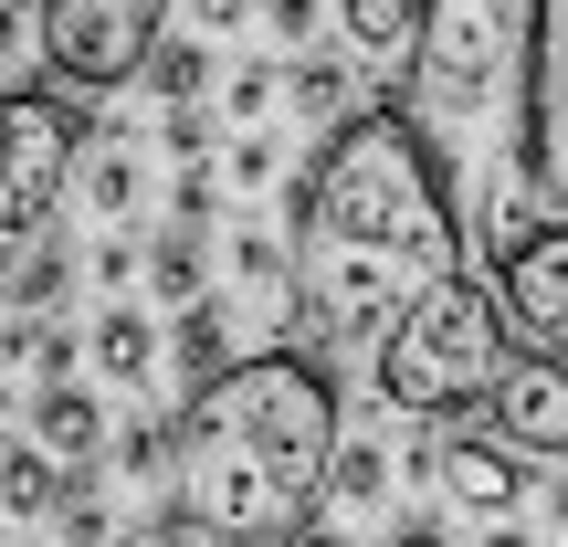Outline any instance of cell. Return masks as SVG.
Returning a JSON list of instances; mask_svg holds the SVG:
<instances>
[{"label": "cell", "instance_id": "16", "mask_svg": "<svg viewBox=\"0 0 568 547\" xmlns=\"http://www.w3.org/2000/svg\"><path fill=\"white\" fill-rule=\"evenodd\" d=\"M326 495H337V506H379V495H389V453L347 432V443H337V474H326Z\"/></svg>", "mask_w": 568, "mask_h": 547}, {"label": "cell", "instance_id": "12", "mask_svg": "<svg viewBox=\"0 0 568 547\" xmlns=\"http://www.w3.org/2000/svg\"><path fill=\"white\" fill-rule=\"evenodd\" d=\"M84 347H95V379H116V389H148V379H159V326H148L138 305H105Z\"/></svg>", "mask_w": 568, "mask_h": 547}, {"label": "cell", "instance_id": "18", "mask_svg": "<svg viewBox=\"0 0 568 547\" xmlns=\"http://www.w3.org/2000/svg\"><path fill=\"white\" fill-rule=\"evenodd\" d=\"M63 274H74V253H63V243H42L32 264L11 274V316H53V305H63Z\"/></svg>", "mask_w": 568, "mask_h": 547}, {"label": "cell", "instance_id": "25", "mask_svg": "<svg viewBox=\"0 0 568 547\" xmlns=\"http://www.w3.org/2000/svg\"><path fill=\"white\" fill-rule=\"evenodd\" d=\"M379 547H453V527H443L432 506H410V516H389V537H379Z\"/></svg>", "mask_w": 568, "mask_h": 547}, {"label": "cell", "instance_id": "2", "mask_svg": "<svg viewBox=\"0 0 568 547\" xmlns=\"http://www.w3.org/2000/svg\"><path fill=\"white\" fill-rule=\"evenodd\" d=\"M337 379L305 347H253L190 389L169 432V537L201 527L211 547H274L326 506L337 474Z\"/></svg>", "mask_w": 568, "mask_h": 547}, {"label": "cell", "instance_id": "21", "mask_svg": "<svg viewBox=\"0 0 568 547\" xmlns=\"http://www.w3.org/2000/svg\"><path fill=\"white\" fill-rule=\"evenodd\" d=\"M53 527H63V547H105V506H95V485H63V506H53Z\"/></svg>", "mask_w": 568, "mask_h": 547}, {"label": "cell", "instance_id": "9", "mask_svg": "<svg viewBox=\"0 0 568 547\" xmlns=\"http://www.w3.org/2000/svg\"><path fill=\"white\" fill-rule=\"evenodd\" d=\"M485 422H495V443L568 464V368H548V358H506V379H495Z\"/></svg>", "mask_w": 568, "mask_h": 547}, {"label": "cell", "instance_id": "27", "mask_svg": "<svg viewBox=\"0 0 568 547\" xmlns=\"http://www.w3.org/2000/svg\"><path fill=\"white\" fill-rule=\"evenodd\" d=\"M222 105H232V117H264V105H274V74H264V63H243V74L222 84Z\"/></svg>", "mask_w": 568, "mask_h": 547}, {"label": "cell", "instance_id": "14", "mask_svg": "<svg viewBox=\"0 0 568 547\" xmlns=\"http://www.w3.org/2000/svg\"><path fill=\"white\" fill-rule=\"evenodd\" d=\"M180 358H190V389L232 368V316H222V295H201V305L180 316Z\"/></svg>", "mask_w": 568, "mask_h": 547}, {"label": "cell", "instance_id": "8", "mask_svg": "<svg viewBox=\"0 0 568 547\" xmlns=\"http://www.w3.org/2000/svg\"><path fill=\"white\" fill-rule=\"evenodd\" d=\"M432 495H453L474 516H516L537 495V464L495 432H453V443H432Z\"/></svg>", "mask_w": 568, "mask_h": 547}, {"label": "cell", "instance_id": "24", "mask_svg": "<svg viewBox=\"0 0 568 547\" xmlns=\"http://www.w3.org/2000/svg\"><path fill=\"white\" fill-rule=\"evenodd\" d=\"M159 138H169V159H180V169L211 159V117H201V105H190V117H159Z\"/></svg>", "mask_w": 568, "mask_h": 547}, {"label": "cell", "instance_id": "11", "mask_svg": "<svg viewBox=\"0 0 568 547\" xmlns=\"http://www.w3.org/2000/svg\"><path fill=\"white\" fill-rule=\"evenodd\" d=\"M337 11H347V53H358V63H410L432 0H337Z\"/></svg>", "mask_w": 568, "mask_h": 547}, {"label": "cell", "instance_id": "5", "mask_svg": "<svg viewBox=\"0 0 568 547\" xmlns=\"http://www.w3.org/2000/svg\"><path fill=\"white\" fill-rule=\"evenodd\" d=\"M169 42V0H42V63L63 95H126Z\"/></svg>", "mask_w": 568, "mask_h": 547}, {"label": "cell", "instance_id": "28", "mask_svg": "<svg viewBox=\"0 0 568 547\" xmlns=\"http://www.w3.org/2000/svg\"><path fill=\"white\" fill-rule=\"evenodd\" d=\"M264 32L274 42H305V32H316V0H264Z\"/></svg>", "mask_w": 568, "mask_h": 547}, {"label": "cell", "instance_id": "10", "mask_svg": "<svg viewBox=\"0 0 568 547\" xmlns=\"http://www.w3.org/2000/svg\"><path fill=\"white\" fill-rule=\"evenodd\" d=\"M32 443L53 453L63 474H95V443H105V411H95V389H84V379H53V389H32Z\"/></svg>", "mask_w": 568, "mask_h": 547}, {"label": "cell", "instance_id": "20", "mask_svg": "<svg viewBox=\"0 0 568 547\" xmlns=\"http://www.w3.org/2000/svg\"><path fill=\"white\" fill-rule=\"evenodd\" d=\"M148 274H159V295L180 305V316H190V305H201V243H180V232H169V243L148 253Z\"/></svg>", "mask_w": 568, "mask_h": 547}, {"label": "cell", "instance_id": "6", "mask_svg": "<svg viewBox=\"0 0 568 547\" xmlns=\"http://www.w3.org/2000/svg\"><path fill=\"white\" fill-rule=\"evenodd\" d=\"M74 159H84V126L63 117L53 95L11 84V95H0V274H11L21 243H42V222H53Z\"/></svg>", "mask_w": 568, "mask_h": 547}, {"label": "cell", "instance_id": "3", "mask_svg": "<svg viewBox=\"0 0 568 547\" xmlns=\"http://www.w3.org/2000/svg\"><path fill=\"white\" fill-rule=\"evenodd\" d=\"M537 53H548V0H432L400 63V117L422 126L443 190L495 253L527 243L516 211L537 190Z\"/></svg>", "mask_w": 568, "mask_h": 547}, {"label": "cell", "instance_id": "15", "mask_svg": "<svg viewBox=\"0 0 568 547\" xmlns=\"http://www.w3.org/2000/svg\"><path fill=\"white\" fill-rule=\"evenodd\" d=\"M148 84H159V105H169V117H190V105H201V84H211V53H201V42H159Z\"/></svg>", "mask_w": 568, "mask_h": 547}, {"label": "cell", "instance_id": "7", "mask_svg": "<svg viewBox=\"0 0 568 547\" xmlns=\"http://www.w3.org/2000/svg\"><path fill=\"white\" fill-rule=\"evenodd\" d=\"M495 305H506V326L527 337V358L568 368V222L527 232L516 253H495Z\"/></svg>", "mask_w": 568, "mask_h": 547}, {"label": "cell", "instance_id": "30", "mask_svg": "<svg viewBox=\"0 0 568 547\" xmlns=\"http://www.w3.org/2000/svg\"><path fill=\"white\" fill-rule=\"evenodd\" d=\"M274 547H347V537H337V527H326V516H305V527H284Z\"/></svg>", "mask_w": 568, "mask_h": 547}, {"label": "cell", "instance_id": "26", "mask_svg": "<svg viewBox=\"0 0 568 547\" xmlns=\"http://www.w3.org/2000/svg\"><path fill=\"white\" fill-rule=\"evenodd\" d=\"M201 32H243V21H264V0H180Z\"/></svg>", "mask_w": 568, "mask_h": 547}, {"label": "cell", "instance_id": "29", "mask_svg": "<svg viewBox=\"0 0 568 547\" xmlns=\"http://www.w3.org/2000/svg\"><path fill=\"white\" fill-rule=\"evenodd\" d=\"M232 180L264 190V180H274V138H243V148H232Z\"/></svg>", "mask_w": 568, "mask_h": 547}, {"label": "cell", "instance_id": "23", "mask_svg": "<svg viewBox=\"0 0 568 547\" xmlns=\"http://www.w3.org/2000/svg\"><path fill=\"white\" fill-rule=\"evenodd\" d=\"M169 432H180V422H138V432L116 443V464H126V474H169Z\"/></svg>", "mask_w": 568, "mask_h": 547}, {"label": "cell", "instance_id": "17", "mask_svg": "<svg viewBox=\"0 0 568 547\" xmlns=\"http://www.w3.org/2000/svg\"><path fill=\"white\" fill-rule=\"evenodd\" d=\"M284 95H295V117H358V95H347V63H295L284 74Z\"/></svg>", "mask_w": 568, "mask_h": 547}, {"label": "cell", "instance_id": "31", "mask_svg": "<svg viewBox=\"0 0 568 547\" xmlns=\"http://www.w3.org/2000/svg\"><path fill=\"white\" fill-rule=\"evenodd\" d=\"M485 547H537V537L516 527V516H495V527H485Z\"/></svg>", "mask_w": 568, "mask_h": 547}, {"label": "cell", "instance_id": "13", "mask_svg": "<svg viewBox=\"0 0 568 547\" xmlns=\"http://www.w3.org/2000/svg\"><path fill=\"white\" fill-rule=\"evenodd\" d=\"M63 485H74V474H63L42 443H11V453H0V516H11V527L53 516V506H63Z\"/></svg>", "mask_w": 568, "mask_h": 547}, {"label": "cell", "instance_id": "33", "mask_svg": "<svg viewBox=\"0 0 568 547\" xmlns=\"http://www.w3.org/2000/svg\"><path fill=\"white\" fill-rule=\"evenodd\" d=\"M148 547H180V537H148Z\"/></svg>", "mask_w": 568, "mask_h": 547}, {"label": "cell", "instance_id": "32", "mask_svg": "<svg viewBox=\"0 0 568 547\" xmlns=\"http://www.w3.org/2000/svg\"><path fill=\"white\" fill-rule=\"evenodd\" d=\"M548 516H558V527H568V474H558V485H548Z\"/></svg>", "mask_w": 568, "mask_h": 547}, {"label": "cell", "instance_id": "19", "mask_svg": "<svg viewBox=\"0 0 568 547\" xmlns=\"http://www.w3.org/2000/svg\"><path fill=\"white\" fill-rule=\"evenodd\" d=\"M84 190H95V211H105V222H116V211L138 201V159H126V148H116V126H105V148H95V159H84Z\"/></svg>", "mask_w": 568, "mask_h": 547}, {"label": "cell", "instance_id": "1", "mask_svg": "<svg viewBox=\"0 0 568 547\" xmlns=\"http://www.w3.org/2000/svg\"><path fill=\"white\" fill-rule=\"evenodd\" d=\"M284 243H295V305L284 316H295L305 358L337 337H368L410 295L464 274V201L443 190L400 95H368L347 126H326L316 169L295 180Z\"/></svg>", "mask_w": 568, "mask_h": 547}, {"label": "cell", "instance_id": "4", "mask_svg": "<svg viewBox=\"0 0 568 547\" xmlns=\"http://www.w3.org/2000/svg\"><path fill=\"white\" fill-rule=\"evenodd\" d=\"M506 305H495V284L453 274L432 284V295H410L400 316L379 326V401L410 411V422H443V411H474L495 401V379H506Z\"/></svg>", "mask_w": 568, "mask_h": 547}, {"label": "cell", "instance_id": "22", "mask_svg": "<svg viewBox=\"0 0 568 547\" xmlns=\"http://www.w3.org/2000/svg\"><path fill=\"white\" fill-rule=\"evenodd\" d=\"M21 53H42V11H21V0H0V95H11Z\"/></svg>", "mask_w": 568, "mask_h": 547}]
</instances>
